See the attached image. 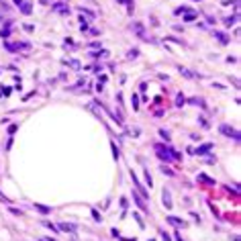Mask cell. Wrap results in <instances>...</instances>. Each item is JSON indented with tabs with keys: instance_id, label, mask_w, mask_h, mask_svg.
Masks as SVG:
<instances>
[{
	"instance_id": "cell-1",
	"label": "cell",
	"mask_w": 241,
	"mask_h": 241,
	"mask_svg": "<svg viewBox=\"0 0 241 241\" xmlns=\"http://www.w3.org/2000/svg\"><path fill=\"white\" fill-rule=\"evenodd\" d=\"M4 47H6L8 51H27L31 45H29V43H10V41H4Z\"/></svg>"
},
{
	"instance_id": "cell-2",
	"label": "cell",
	"mask_w": 241,
	"mask_h": 241,
	"mask_svg": "<svg viewBox=\"0 0 241 241\" xmlns=\"http://www.w3.org/2000/svg\"><path fill=\"white\" fill-rule=\"evenodd\" d=\"M219 131L223 133V135H227V137H233L235 141L239 139V131H237V129H231L229 125H221V127H219Z\"/></svg>"
},
{
	"instance_id": "cell-3",
	"label": "cell",
	"mask_w": 241,
	"mask_h": 241,
	"mask_svg": "<svg viewBox=\"0 0 241 241\" xmlns=\"http://www.w3.org/2000/svg\"><path fill=\"white\" fill-rule=\"evenodd\" d=\"M133 200H135V204H137V207L141 208L143 213H147V211H149V208H147V204H145V200L141 198V196H139L137 192H133Z\"/></svg>"
},
{
	"instance_id": "cell-4",
	"label": "cell",
	"mask_w": 241,
	"mask_h": 241,
	"mask_svg": "<svg viewBox=\"0 0 241 241\" xmlns=\"http://www.w3.org/2000/svg\"><path fill=\"white\" fill-rule=\"evenodd\" d=\"M131 29L139 35V37H141V39H143V41H147V37H145V31H143V25H141V23H133Z\"/></svg>"
},
{
	"instance_id": "cell-5",
	"label": "cell",
	"mask_w": 241,
	"mask_h": 241,
	"mask_svg": "<svg viewBox=\"0 0 241 241\" xmlns=\"http://www.w3.org/2000/svg\"><path fill=\"white\" fill-rule=\"evenodd\" d=\"M53 10L59 14H69V8L63 4V2H57V4H53Z\"/></svg>"
},
{
	"instance_id": "cell-6",
	"label": "cell",
	"mask_w": 241,
	"mask_h": 241,
	"mask_svg": "<svg viewBox=\"0 0 241 241\" xmlns=\"http://www.w3.org/2000/svg\"><path fill=\"white\" fill-rule=\"evenodd\" d=\"M161 198H164V207L165 208H172V194H170V190H164Z\"/></svg>"
},
{
	"instance_id": "cell-7",
	"label": "cell",
	"mask_w": 241,
	"mask_h": 241,
	"mask_svg": "<svg viewBox=\"0 0 241 241\" xmlns=\"http://www.w3.org/2000/svg\"><path fill=\"white\" fill-rule=\"evenodd\" d=\"M10 29H12V23L6 21V23H4V29L0 31V37H2V39H8V35H10Z\"/></svg>"
},
{
	"instance_id": "cell-8",
	"label": "cell",
	"mask_w": 241,
	"mask_h": 241,
	"mask_svg": "<svg viewBox=\"0 0 241 241\" xmlns=\"http://www.w3.org/2000/svg\"><path fill=\"white\" fill-rule=\"evenodd\" d=\"M59 229L68 231V233H76V225H72V223H59Z\"/></svg>"
},
{
	"instance_id": "cell-9",
	"label": "cell",
	"mask_w": 241,
	"mask_h": 241,
	"mask_svg": "<svg viewBox=\"0 0 241 241\" xmlns=\"http://www.w3.org/2000/svg\"><path fill=\"white\" fill-rule=\"evenodd\" d=\"M214 37H217V39H219V41L223 43V45H227V43H229V39H231V37H229V35L221 33V31H214Z\"/></svg>"
},
{
	"instance_id": "cell-10",
	"label": "cell",
	"mask_w": 241,
	"mask_h": 241,
	"mask_svg": "<svg viewBox=\"0 0 241 241\" xmlns=\"http://www.w3.org/2000/svg\"><path fill=\"white\" fill-rule=\"evenodd\" d=\"M211 149H213V143H204V145H200L198 149H196V153H198V155H204V153L211 151Z\"/></svg>"
},
{
	"instance_id": "cell-11",
	"label": "cell",
	"mask_w": 241,
	"mask_h": 241,
	"mask_svg": "<svg viewBox=\"0 0 241 241\" xmlns=\"http://www.w3.org/2000/svg\"><path fill=\"white\" fill-rule=\"evenodd\" d=\"M31 6H33L31 2H25V0H23V4H21V12H23V14H31V12H33V8H31Z\"/></svg>"
},
{
	"instance_id": "cell-12",
	"label": "cell",
	"mask_w": 241,
	"mask_h": 241,
	"mask_svg": "<svg viewBox=\"0 0 241 241\" xmlns=\"http://www.w3.org/2000/svg\"><path fill=\"white\" fill-rule=\"evenodd\" d=\"M131 178H133V184L137 186V190H139V192L143 194V196H147V194H145V190H143V186H141V182H139V178H137V176H135L133 172H131Z\"/></svg>"
},
{
	"instance_id": "cell-13",
	"label": "cell",
	"mask_w": 241,
	"mask_h": 241,
	"mask_svg": "<svg viewBox=\"0 0 241 241\" xmlns=\"http://www.w3.org/2000/svg\"><path fill=\"white\" fill-rule=\"evenodd\" d=\"M168 221H170L172 225H176V227H184V225H186V223H184V221H180L178 217H168Z\"/></svg>"
},
{
	"instance_id": "cell-14",
	"label": "cell",
	"mask_w": 241,
	"mask_h": 241,
	"mask_svg": "<svg viewBox=\"0 0 241 241\" xmlns=\"http://www.w3.org/2000/svg\"><path fill=\"white\" fill-rule=\"evenodd\" d=\"M188 102H190V104H196V106H202V108H204V106H207V104H204V100H202V98H190V100H188Z\"/></svg>"
},
{
	"instance_id": "cell-15",
	"label": "cell",
	"mask_w": 241,
	"mask_h": 241,
	"mask_svg": "<svg viewBox=\"0 0 241 241\" xmlns=\"http://www.w3.org/2000/svg\"><path fill=\"white\" fill-rule=\"evenodd\" d=\"M237 19H239L237 14H233V16H227V19H225V25H227V27H231V25H235V23H237Z\"/></svg>"
},
{
	"instance_id": "cell-16",
	"label": "cell",
	"mask_w": 241,
	"mask_h": 241,
	"mask_svg": "<svg viewBox=\"0 0 241 241\" xmlns=\"http://www.w3.org/2000/svg\"><path fill=\"white\" fill-rule=\"evenodd\" d=\"M63 63H68L69 68H74V69H80V63H78L76 59H69V62H68V59H66V62H63Z\"/></svg>"
},
{
	"instance_id": "cell-17",
	"label": "cell",
	"mask_w": 241,
	"mask_h": 241,
	"mask_svg": "<svg viewBox=\"0 0 241 241\" xmlns=\"http://www.w3.org/2000/svg\"><path fill=\"white\" fill-rule=\"evenodd\" d=\"M184 102H186V98H184L182 94H180V96L176 98V106H184Z\"/></svg>"
},
{
	"instance_id": "cell-18",
	"label": "cell",
	"mask_w": 241,
	"mask_h": 241,
	"mask_svg": "<svg viewBox=\"0 0 241 241\" xmlns=\"http://www.w3.org/2000/svg\"><path fill=\"white\" fill-rule=\"evenodd\" d=\"M139 55V49H131V51H129V55H127V57H129V59H135V57H137Z\"/></svg>"
},
{
	"instance_id": "cell-19",
	"label": "cell",
	"mask_w": 241,
	"mask_h": 241,
	"mask_svg": "<svg viewBox=\"0 0 241 241\" xmlns=\"http://www.w3.org/2000/svg\"><path fill=\"white\" fill-rule=\"evenodd\" d=\"M33 207L37 208L39 213H49V208H47V207H43V204H33Z\"/></svg>"
},
{
	"instance_id": "cell-20",
	"label": "cell",
	"mask_w": 241,
	"mask_h": 241,
	"mask_svg": "<svg viewBox=\"0 0 241 241\" xmlns=\"http://www.w3.org/2000/svg\"><path fill=\"white\" fill-rule=\"evenodd\" d=\"M43 225H45V227H49L51 229V231H57V227H55V225H51V223H49V221H41Z\"/></svg>"
},
{
	"instance_id": "cell-21",
	"label": "cell",
	"mask_w": 241,
	"mask_h": 241,
	"mask_svg": "<svg viewBox=\"0 0 241 241\" xmlns=\"http://www.w3.org/2000/svg\"><path fill=\"white\" fill-rule=\"evenodd\" d=\"M198 180H202V182H208V184H213V180H211V178H207L204 174H200V176H198Z\"/></svg>"
},
{
	"instance_id": "cell-22",
	"label": "cell",
	"mask_w": 241,
	"mask_h": 241,
	"mask_svg": "<svg viewBox=\"0 0 241 241\" xmlns=\"http://www.w3.org/2000/svg\"><path fill=\"white\" fill-rule=\"evenodd\" d=\"M159 135H161L165 141H170V133H168V131H164V129H161V131H159Z\"/></svg>"
},
{
	"instance_id": "cell-23",
	"label": "cell",
	"mask_w": 241,
	"mask_h": 241,
	"mask_svg": "<svg viewBox=\"0 0 241 241\" xmlns=\"http://www.w3.org/2000/svg\"><path fill=\"white\" fill-rule=\"evenodd\" d=\"M194 19H196V14H194V12H188V14H186V19H184V21H194Z\"/></svg>"
},
{
	"instance_id": "cell-24",
	"label": "cell",
	"mask_w": 241,
	"mask_h": 241,
	"mask_svg": "<svg viewBox=\"0 0 241 241\" xmlns=\"http://www.w3.org/2000/svg\"><path fill=\"white\" fill-rule=\"evenodd\" d=\"M145 180H147V186H151V176H149V170L145 172Z\"/></svg>"
},
{
	"instance_id": "cell-25",
	"label": "cell",
	"mask_w": 241,
	"mask_h": 241,
	"mask_svg": "<svg viewBox=\"0 0 241 241\" xmlns=\"http://www.w3.org/2000/svg\"><path fill=\"white\" fill-rule=\"evenodd\" d=\"M112 151H115V153H112L115 159H119V149H117V145H115V143H112Z\"/></svg>"
},
{
	"instance_id": "cell-26",
	"label": "cell",
	"mask_w": 241,
	"mask_h": 241,
	"mask_svg": "<svg viewBox=\"0 0 241 241\" xmlns=\"http://www.w3.org/2000/svg\"><path fill=\"white\" fill-rule=\"evenodd\" d=\"M161 172H164V174H168V176H174V172H172V170H168L165 165H164V168H161Z\"/></svg>"
},
{
	"instance_id": "cell-27",
	"label": "cell",
	"mask_w": 241,
	"mask_h": 241,
	"mask_svg": "<svg viewBox=\"0 0 241 241\" xmlns=\"http://www.w3.org/2000/svg\"><path fill=\"white\" fill-rule=\"evenodd\" d=\"M12 211V214H16V217H23V211H19V208H10Z\"/></svg>"
},
{
	"instance_id": "cell-28",
	"label": "cell",
	"mask_w": 241,
	"mask_h": 241,
	"mask_svg": "<svg viewBox=\"0 0 241 241\" xmlns=\"http://www.w3.org/2000/svg\"><path fill=\"white\" fill-rule=\"evenodd\" d=\"M133 108H135V110L139 108V104H137V96H135V94H133Z\"/></svg>"
},
{
	"instance_id": "cell-29",
	"label": "cell",
	"mask_w": 241,
	"mask_h": 241,
	"mask_svg": "<svg viewBox=\"0 0 241 241\" xmlns=\"http://www.w3.org/2000/svg\"><path fill=\"white\" fill-rule=\"evenodd\" d=\"M80 12H84V14H88V16H94V12H90V10H86V8H80Z\"/></svg>"
},
{
	"instance_id": "cell-30",
	"label": "cell",
	"mask_w": 241,
	"mask_h": 241,
	"mask_svg": "<svg viewBox=\"0 0 241 241\" xmlns=\"http://www.w3.org/2000/svg\"><path fill=\"white\" fill-rule=\"evenodd\" d=\"M127 204H129V202H127V198H121V207L127 208Z\"/></svg>"
},
{
	"instance_id": "cell-31",
	"label": "cell",
	"mask_w": 241,
	"mask_h": 241,
	"mask_svg": "<svg viewBox=\"0 0 241 241\" xmlns=\"http://www.w3.org/2000/svg\"><path fill=\"white\" fill-rule=\"evenodd\" d=\"M14 4H16V6H21V4H23V0H14Z\"/></svg>"
},
{
	"instance_id": "cell-32",
	"label": "cell",
	"mask_w": 241,
	"mask_h": 241,
	"mask_svg": "<svg viewBox=\"0 0 241 241\" xmlns=\"http://www.w3.org/2000/svg\"><path fill=\"white\" fill-rule=\"evenodd\" d=\"M41 241H55V239H41Z\"/></svg>"
},
{
	"instance_id": "cell-33",
	"label": "cell",
	"mask_w": 241,
	"mask_h": 241,
	"mask_svg": "<svg viewBox=\"0 0 241 241\" xmlns=\"http://www.w3.org/2000/svg\"><path fill=\"white\" fill-rule=\"evenodd\" d=\"M119 2H127V0H119Z\"/></svg>"
},
{
	"instance_id": "cell-34",
	"label": "cell",
	"mask_w": 241,
	"mask_h": 241,
	"mask_svg": "<svg viewBox=\"0 0 241 241\" xmlns=\"http://www.w3.org/2000/svg\"><path fill=\"white\" fill-rule=\"evenodd\" d=\"M0 21H2V14H0Z\"/></svg>"
}]
</instances>
